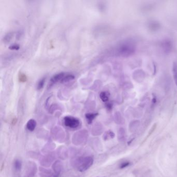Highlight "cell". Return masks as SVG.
<instances>
[{
  "instance_id": "obj_20",
  "label": "cell",
  "mask_w": 177,
  "mask_h": 177,
  "mask_svg": "<svg viewBox=\"0 0 177 177\" xmlns=\"http://www.w3.org/2000/svg\"><path fill=\"white\" fill-rule=\"evenodd\" d=\"M13 37V33L11 32V33H7V35H6L4 37V39L3 40L5 43H7V42H9L11 39H12V37Z\"/></svg>"
},
{
  "instance_id": "obj_11",
  "label": "cell",
  "mask_w": 177,
  "mask_h": 177,
  "mask_svg": "<svg viewBox=\"0 0 177 177\" xmlns=\"http://www.w3.org/2000/svg\"><path fill=\"white\" fill-rule=\"evenodd\" d=\"M110 97V94L108 92H102L100 94V98L103 102H107Z\"/></svg>"
},
{
  "instance_id": "obj_23",
  "label": "cell",
  "mask_w": 177,
  "mask_h": 177,
  "mask_svg": "<svg viewBox=\"0 0 177 177\" xmlns=\"http://www.w3.org/2000/svg\"><path fill=\"white\" fill-rule=\"evenodd\" d=\"M9 48L11 50H18L20 48V46L19 44H14L13 45H11V46H9Z\"/></svg>"
},
{
  "instance_id": "obj_18",
  "label": "cell",
  "mask_w": 177,
  "mask_h": 177,
  "mask_svg": "<svg viewBox=\"0 0 177 177\" xmlns=\"http://www.w3.org/2000/svg\"><path fill=\"white\" fill-rule=\"evenodd\" d=\"M51 172L50 170L45 169L42 168L41 169V173H42V176H44L45 177H49L51 176ZM53 177V176H51Z\"/></svg>"
},
{
  "instance_id": "obj_4",
  "label": "cell",
  "mask_w": 177,
  "mask_h": 177,
  "mask_svg": "<svg viewBox=\"0 0 177 177\" xmlns=\"http://www.w3.org/2000/svg\"><path fill=\"white\" fill-rule=\"evenodd\" d=\"M161 46L164 52L166 53H169L173 48V44L171 41L168 39H164L163 41L161 42Z\"/></svg>"
},
{
  "instance_id": "obj_8",
  "label": "cell",
  "mask_w": 177,
  "mask_h": 177,
  "mask_svg": "<svg viewBox=\"0 0 177 177\" xmlns=\"http://www.w3.org/2000/svg\"><path fill=\"white\" fill-rule=\"evenodd\" d=\"M140 125V121L138 120H135L130 122L129 124V130L131 132H134L138 128V127Z\"/></svg>"
},
{
  "instance_id": "obj_21",
  "label": "cell",
  "mask_w": 177,
  "mask_h": 177,
  "mask_svg": "<svg viewBox=\"0 0 177 177\" xmlns=\"http://www.w3.org/2000/svg\"><path fill=\"white\" fill-rule=\"evenodd\" d=\"M149 28L151 29L152 30H155V29H157L159 27V23H157V22L155 21H153L151 23H149Z\"/></svg>"
},
{
  "instance_id": "obj_24",
  "label": "cell",
  "mask_w": 177,
  "mask_h": 177,
  "mask_svg": "<svg viewBox=\"0 0 177 177\" xmlns=\"http://www.w3.org/2000/svg\"><path fill=\"white\" fill-rule=\"evenodd\" d=\"M129 165H130V163L128 162V161L124 162V163H123L121 164V165H120V168H121V169L126 168L127 167H128Z\"/></svg>"
},
{
  "instance_id": "obj_22",
  "label": "cell",
  "mask_w": 177,
  "mask_h": 177,
  "mask_svg": "<svg viewBox=\"0 0 177 177\" xmlns=\"http://www.w3.org/2000/svg\"><path fill=\"white\" fill-rule=\"evenodd\" d=\"M19 80L20 82H25L27 80V76H26L25 74H21L19 75Z\"/></svg>"
},
{
  "instance_id": "obj_19",
  "label": "cell",
  "mask_w": 177,
  "mask_h": 177,
  "mask_svg": "<svg viewBox=\"0 0 177 177\" xmlns=\"http://www.w3.org/2000/svg\"><path fill=\"white\" fill-rule=\"evenodd\" d=\"M45 82V78H42L41 80H39V82L37 83V89L38 90H40L42 89L44 87V84Z\"/></svg>"
},
{
  "instance_id": "obj_5",
  "label": "cell",
  "mask_w": 177,
  "mask_h": 177,
  "mask_svg": "<svg viewBox=\"0 0 177 177\" xmlns=\"http://www.w3.org/2000/svg\"><path fill=\"white\" fill-rule=\"evenodd\" d=\"M66 74L67 73H60L56 74L51 78V82L53 83H57L58 82H61L62 79L66 75Z\"/></svg>"
},
{
  "instance_id": "obj_1",
  "label": "cell",
  "mask_w": 177,
  "mask_h": 177,
  "mask_svg": "<svg viewBox=\"0 0 177 177\" xmlns=\"http://www.w3.org/2000/svg\"><path fill=\"white\" fill-rule=\"evenodd\" d=\"M94 159L92 157H80L75 160L74 165L80 172H84L92 165Z\"/></svg>"
},
{
  "instance_id": "obj_17",
  "label": "cell",
  "mask_w": 177,
  "mask_h": 177,
  "mask_svg": "<svg viewBox=\"0 0 177 177\" xmlns=\"http://www.w3.org/2000/svg\"><path fill=\"white\" fill-rule=\"evenodd\" d=\"M14 167L16 170L19 171L21 169L22 167V162L19 159H16L14 162Z\"/></svg>"
},
{
  "instance_id": "obj_16",
  "label": "cell",
  "mask_w": 177,
  "mask_h": 177,
  "mask_svg": "<svg viewBox=\"0 0 177 177\" xmlns=\"http://www.w3.org/2000/svg\"><path fill=\"white\" fill-rule=\"evenodd\" d=\"M115 122L118 124H122L123 123V118L122 117L120 113H117L115 114Z\"/></svg>"
},
{
  "instance_id": "obj_15",
  "label": "cell",
  "mask_w": 177,
  "mask_h": 177,
  "mask_svg": "<svg viewBox=\"0 0 177 177\" xmlns=\"http://www.w3.org/2000/svg\"><path fill=\"white\" fill-rule=\"evenodd\" d=\"M115 137V134L111 130L106 131V133L104 134V138L105 140H110L111 139H113Z\"/></svg>"
},
{
  "instance_id": "obj_10",
  "label": "cell",
  "mask_w": 177,
  "mask_h": 177,
  "mask_svg": "<svg viewBox=\"0 0 177 177\" xmlns=\"http://www.w3.org/2000/svg\"><path fill=\"white\" fill-rule=\"evenodd\" d=\"M28 171H27V173H28L29 175H31V176H34L35 173L36 172V165L34 163H30L28 164Z\"/></svg>"
},
{
  "instance_id": "obj_3",
  "label": "cell",
  "mask_w": 177,
  "mask_h": 177,
  "mask_svg": "<svg viewBox=\"0 0 177 177\" xmlns=\"http://www.w3.org/2000/svg\"><path fill=\"white\" fill-rule=\"evenodd\" d=\"M64 123L66 126L70 128H76L80 125V120L75 117L70 116H67L64 117Z\"/></svg>"
},
{
  "instance_id": "obj_7",
  "label": "cell",
  "mask_w": 177,
  "mask_h": 177,
  "mask_svg": "<svg viewBox=\"0 0 177 177\" xmlns=\"http://www.w3.org/2000/svg\"><path fill=\"white\" fill-rule=\"evenodd\" d=\"M36 126H37V122L35 121V120L33 119L29 120L26 125L27 128L30 131H33L36 128Z\"/></svg>"
},
{
  "instance_id": "obj_9",
  "label": "cell",
  "mask_w": 177,
  "mask_h": 177,
  "mask_svg": "<svg viewBox=\"0 0 177 177\" xmlns=\"http://www.w3.org/2000/svg\"><path fill=\"white\" fill-rule=\"evenodd\" d=\"M98 115V113H87L85 114V117L87 120V123L89 124H92L93 120Z\"/></svg>"
},
{
  "instance_id": "obj_2",
  "label": "cell",
  "mask_w": 177,
  "mask_h": 177,
  "mask_svg": "<svg viewBox=\"0 0 177 177\" xmlns=\"http://www.w3.org/2000/svg\"><path fill=\"white\" fill-rule=\"evenodd\" d=\"M135 49V46L132 42H125L117 47V51L120 55L123 57H128L133 54Z\"/></svg>"
},
{
  "instance_id": "obj_13",
  "label": "cell",
  "mask_w": 177,
  "mask_h": 177,
  "mask_svg": "<svg viewBox=\"0 0 177 177\" xmlns=\"http://www.w3.org/2000/svg\"><path fill=\"white\" fill-rule=\"evenodd\" d=\"M173 74L175 84L177 86V62H174L173 65Z\"/></svg>"
},
{
  "instance_id": "obj_14",
  "label": "cell",
  "mask_w": 177,
  "mask_h": 177,
  "mask_svg": "<svg viewBox=\"0 0 177 177\" xmlns=\"http://www.w3.org/2000/svg\"><path fill=\"white\" fill-rule=\"evenodd\" d=\"M76 135L78 136V137H80V135H81V131H80V132H78V133H76ZM87 135V134H84V135H83V137H82V138L81 139H79V138H73V140L75 141L74 143H75V142L77 143H78V144H80V143L84 141V140H85V139H86V136Z\"/></svg>"
},
{
  "instance_id": "obj_6",
  "label": "cell",
  "mask_w": 177,
  "mask_h": 177,
  "mask_svg": "<svg viewBox=\"0 0 177 177\" xmlns=\"http://www.w3.org/2000/svg\"><path fill=\"white\" fill-rule=\"evenodd\" d=\"M126 133L124 128H121L118 131V139L121 142H124L126 140Z\"/></svg>"
},
{
  "instance_id": "obj_12",
  "label": "cell",
  "mask_w": 177,
  "mask_h": 177,
  "mask_svg": "<svg viewBox=\"0 0 177 177\" xmlns=\"http://www.w3.org/2000/svg\"><path fill=\"white\" fill-rule=\"evenodd\" d=\"M75 78V76L72 74L67 73L63 78L61 80V83H64L69 82L71 80H73Z\"/></svg>"
}]
</instances>
